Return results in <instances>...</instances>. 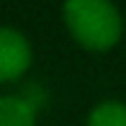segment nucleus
Masks as SVG:
<instances>
[{
	"label": "nucleus",
	"mask_w": 126,
	"mask_h": 126,
	"mask_svg": "<svg viewBox=\"0 0 126 126\" xmlns=\"http://www.w3.org/2000/svg\"><path fill=\"white\" fill-rule=\"evenodd\" d=\"M64 23L85 49H111L124 31L121 13L106 0H70L64 5Z\"/></svg>",
	"instance_id": "f257e3e1"
},
{
	"label": "nucleus",
	"mask_w": 126,
	"mask_h": 126,
	"mask_svg": "<svg viewBox=\"0 0 126 126\" xmlns=\"http://www.w3.org/2000/svg\"><path fill=\"white\" fill-rule=\"evenodd\" d=\"M88 126H126V103L103 100L90 111Z\"/></svg>",
	"instance_id": "20e7f679"
},
{
	"label": "nucleus",
	"mask_w": 126,
	"mask_h": 126,
	"mask_svg": "<svg viewBox=\"0 0 126 126\" xmlns=\"http://www.w3.org/2000/svg\"><path fill=\"white\" fill-rule=\"evenodd\" d=\"M36 106L23 95H0V126H33Z\"/></svg>",
	"instance_id": "7ed1b4c3"
},
{
	"label": "nucleus",
	"mask_w": 126,
	"mask_h": 126,
	"mask_svg": "<svg viewBox=\"0 0 126 126\" xmlns=\"http://www.w3.org/2000/svg\"><path fill=\"white\" fill-rule=\"evenodd\" d=\"M31 64V44L16 28L0 26V82L21 77Z\"/></svg>",
	"instance_id": "f03ea898"
}]
</instances>
